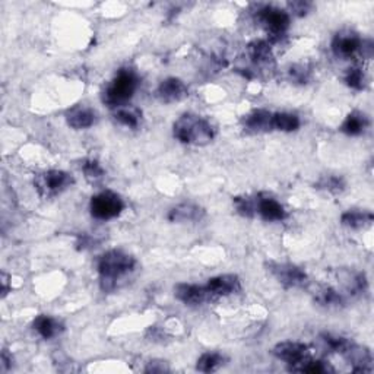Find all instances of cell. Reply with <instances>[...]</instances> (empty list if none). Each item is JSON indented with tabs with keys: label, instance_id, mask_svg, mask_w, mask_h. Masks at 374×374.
<instances>
[{
	"label": "cell",
	"instance_id": "cell-1",
	"mask_svg": "<svg viewBox=\"0 0 374 374\" xmlns=\"http://www.w3.org/2000/svg\"><path fill=\"white\" fill-rule=\"evenodd\" d=\"M136 268V259L123 250H108L100 256L96 270L100 275V287L104 292H111L120 287Z\"/></svg>",
	"mask_w": 374,
	"mask_h": 374
},
{
	"label": "cell",
	"instance_id": "cell-2",
	"mask_svg": "<svg viewBox=\"0 0 374 374\" xmlns=\"http://www.w3.org/2000/svg\"><path fill=\"white\" fill-rule=\"evenodd\" d=\"M173 135L182 144L205 147L213 141L216 130L215 126L205 117L186 113L174 123Z\"/></svg>",
	"mask_w": 374,
	"mask_h": 374
},
{
	"label": "cell",
	"instance_id": "cell-3",
	"mask_svg": "<svg viewBox=\"0 0 374 374\" xmlns=\"http://www.w3.org/2000/svg\"><path fill=\"white\" fill-rule=\"evenodd\" d=\"M139 75L130 68H123L116 73V76L104 88L103 101L113 108L126 106L133 98L137 88H139Z\"/></svg>",
	"mask_w": 374,
	"mask_h": 374
},
{
	"label": "cell",
	"instance_id": "cell-4",
	"mask_svg": "<svg viewBox=\"0 0 374 374\" xmlns=\"http://www.w3.org/2000/svg\"><path fill=\"white\" fill-rule=\"evenodd\" d=\"M247 63L239 66L237 70L249 80L261 76H270L275 70V57L270 44L265 40H254L246 47Z\"/></svg>",
	"mask_w": 374,
	"mask_h": 374
},
{
	"label": "cell",
	"instance_id": "cell-5",
	"mask_svg": "<svg viewBox=\"0 0 374 374\" xmlns=\"http://www.w3.org/2000/svg\"><path fill=\"white\" fill-rule=\"evenodd\" d=\"M75 183L73 177L63 170H49L35 175L34 186L44 199L56 198Z\"/></svg>",
	"mask_w": 374,
	"mask_h": 374
},
{
	"label": "cell",
	"instance_id": "cell-6",
	"mask_svg": "<svg viewBox=\"0 0 374 374\" xmlns=\"http://www.w3.org/2000/svg\"><path fill=\"white\" fill-rule=\"evenodd\" d=\"M256 19L268 31L270 43H280L287 35L291 19L289 15L278 8L262 6L256 12Z\"/></svg>",
	"mask_w": 374,
	"mask_h": 374
},
{
	"label": "cell",
	"instance_id": "cell-7",
	"mask_svg": "<svg viewBox=\"0 0 374 374\" xmlns=\"http://www.w3.org/2000/svg\"><path fill=\"white\" fill-rule=\"evenodd\" d=\"M125 209V202L119 194L106 190L92 196L89 211L95 220L108 221L119 216Z\"/></svg>",
	"mask_w": 374,
	"mask_h": 374
},
{
	"label": "cell",
	"instance_id": "cell-8",
	"mask_svg": "<svg viewBox=\"0 0 374 374\" xmlns=\"http://www.w3.org/2000/svg\"><path fill=\"white\" fill-rule=\"evenodd\" d=\"M268 270L272 277L285 288H301L308 282L307 273L297 265L269 262Z\"/></svg>",
	"mask_w": 374,
	"mask_h": 374
},
{
	"label": "cell",
	"instance_id": "cell-9",
	"mask_svg": "<svg viewBox=\"0 0 374 374\" xmlns=\"http://www.w3.org/2000/svg\"><path fill=\"white\" fill-rule=\"evenodd\" d=\"M174 297L182 301L186 306H202L213 300L212 294L206 288V285H196V284H177L174 287Z\"/></svg>",
	"mask_w": 374,
	"mask_h": 374
},
{
	"label": "cell",
	"instance_id": "cell-10",
	"mask_svg": "<svg viewBox=\"0 0 374 374\" xmlns=\"http://www.w3.org/2000/svg\"><path fill=\"white\" fill-rule=\"evenodd\" d=\"M361 43L363 40L359 37V34L349 30H344L333 37L330 49L338 58L347 61V58H351L352 56L360 53Z\"/></svg>",
	"mask_w": 374,
	"mask_h": 374
},
{
	"label": "cell",
	"instance_id": "cell-11",
	"mask_svg": "<svg viewBox=\"0 0 374 374\" xmlns=\"http://www.w3.org/2000/svg\"><path fill=\"white\" fill-rule=\"evenodd\" d=\"M272 354L278 360L292 367L310 357V348L303 342L285 341V342H280L275 345L272 349Z\"/></svg>",
	"mask_w": 374,
	"mask_h": 374
},
{
	"label": "cell",
	"instance_id": "cell-12",
	"mask_svg": "<svg viewBox=\"0 0 374 374\" xmlns=\"http://www.w3.org/2000/svg\"><path fill=\"white\" fill-rule=\"evenodd\" d=\"M256 215H259L263 221L277 223L287 218L285 208L269 194L259 193L254 196Z\"/></svg>",
	"mask_w": 374,
	"mask_h": 374
},
{
	"label": "cell",
	"instance_id": "cell-13",
	"mask_svg": "<svg viewBox=\"0 0 374 374\" xmlns=\"http://www.w3.org/2000/svg\"><path fill=\"white\" fill-rule=\"evenodd\" d=\"M187 96L189 88L179 77H167V80H164L158 85V88H156V98H158L163 104L179 103Z\"/></svg>",
	"mask_w": 374,
	"mask_h": 374
},
{
	"label": "cell",
	"instance_id": "cell-14",
	"mask_svg": "<svg viewBox=\"0 0 374 374\" xmlns=\"http://www.w3.org/2000/svg\"><path fill=\"white\" fill-rule=\"evenodd\" d=\"M342 357L351 366L354 373H371L373 371V356L367 347L351 342Z\"/></svg>",
	"mask_w": 374,
	"mask_h": 374
},
{
	"label": "cell",
	"instance_id": "cell-15",
	"mask_svg": "<svg viewBox=\"0 0 374 374\" xmlns=\"http://www.w3.org/2000/svg\"><path fill=\"white\" fill-rule=\"evenodd\" d=\"M313 301L328 310H339L345 306V297L335 288L323 284H316L310 288Z\"/></svg>",
	"mask_w": 374,
	"mask_h": 374
},
{
	"label": "cell",
	"instance_id": "cell-16",
	"mask_svg": "<svg viewBox=\"0 0 374 374\" xmlns=\"http://www.w3.org/2000/svg\"><path fill=\"white\" fill-rule=\"evenodd\" d=\"M206 288L212 294L213 299L218 297H228V295L237 294L242 291V281L234 273H224L218 275V277H213L208 281Z\"/></svg>",
	"mask_w": 374,
	"mask_h": 374
},
{
	"label": "cell",
	"instance_id": "cell-17",
	"mask_svg": "<svg viewBox=\"0 0 374 374\" xmlns=\"http://www.w3.org/2000/svg\"><path fill=\"white\" fill-rule=\"evenodd\" d=\"M338 280L344 289L351 297H360L368 289V281L366 273L356 269H341L338 270Z\"/></svg>",
	"mask_w": 374,
	"mask_h": 374
},
{
	"label": "cell",
	"instance_id": "cell-18",
	"mask_svg": "<svg viewBox=\"0 0 374 374\" xmlns=\"http://www.w3.org/2000/svg\"><path fill=\"white\" fill-rule=\"evenodd\" d=\"M243 127L247 133H251V135L272 132L273 130V113L263 110V108L253 110L244 117Z\"/></svg>",
	"mask_w": 374,
	"mask_h": 374
},
{
	"label": "cell",
	"instance_id": "cell-19",
	"mask_svg": "<svg viewBox=\"0 0 374 374\" xmlns=\"http://www.w3.org/2000/svg\"><path fill=\"white\" fill-rule=\"evenodd\" d=\"M206 211L196 204H180L170 209L167 220L170 223H199L205 218Z\"/></svg>",
	"mask_w": 374,
	"mask_h": 374
},
{
	"label": "cell",
	"instance_id": "cell-20",
	"mask_svg": "<svg viewBox=\"0 0 374 374\" xmlns=\"http://www.w3.org/2000/svg\"><path fill=\"white\" fill-rule=\"evenodd\" d=\"M95 111L87 106H76L66 113L68 125L76 130L91 127L95 123Z\"/></svg>",
	"mask_w": 374,
	"mask_h": 374
},
{
	"label": "cell",
	"instance_id": "cell-21",
	"mask_svg": "<svg viewBox=\"0 0 374 374\" xmlns=\"http://www.w3.org/2000/svg\"><path fill=\"white\" fill-rule=\"evenodd\" d=\"M32 329L40 335L43 339H53L63 332L65 326L62 325V322H58L51 316H47V314H40V316L32 322Z\"/></svg>",
	"mask_w": 374,
	"mask_h": 374
},
{
	"label": "cell",
	"instance_id": "cell-22",
	"mask_svg": "<svg viewBox=\"0 0 374 374\" xmlns=\"http://www.w3.org/2000/svg\"><path fill=\"white\" fill-rule=\"evenodd\" d=\"M368 125H370L368 117L359 110H354L345 117V120L339 129L342 133L348 136H360L366 132Z\"/></svg>",
	"mask_w": 374,
	"mask_h": 374
},
{
	"label": "cell",
	"instance_id": "cell-23",
	"mask_svg": "<svg viewBox=\"0 0 374 374\" xmlns=\"http://www.w3.org/2000/svg\"><path fill=\"white\" fill-rule=\"evenodd\" d=\"M374 215L370 211H359V209H349L341 215V224L351 230H361L367 228L373 224Z\"/></svg>",
	"mask_w": 374,
	"mask_h": 374
},
{
	"label": "cell",
	"instance_id": "cell-24",
	"mask_svg": "<svg viewBox=\"0 0 374 374\" xmlns=\"http://www.w3.org/2000/svg\"><path fill=\"white\" fill-rule=\"evenodd\" d=\"M142 110L135 106H122L119 108H114V119L120 125L129 129H137L142 123Z\"/></svg>",
	"mask_w": 374,
	"mask_h": 374
},
{
	"label": "cell",
	"instance_id": "cell-25",
	"mask_svg": "<svg viewBox=\"0 0 374 374\" xmlns=\"http://www.w3.org/2000/svg\"><path fill=\"white\" fill-rule=\"evenodd\" d=\"M318 190L328 192L330 194H341L347 189V182L342 175L338 174H323L314 185Z\"/></svg>",
	"mask_w": 374,
	"mask_h": 374
},
{
	"label": "cell",
	"instance_id": "cell-26",
	"mask_svg": "<svg viewBox=\"0 0 374 374\" xmlns=\"http://www.w3.org/2000/svg\"><path fill=\"white\" fill-rule=\"evenodd\" d=\"M301 126L300 117L292 113H273V130L291 133Z\"/></svg>",
	"mask_w": 374,
	"mask_h": 374
},
{
	"label": "cell",
	"instance_id": "cell-27",
	"mask_svg": "<svg viewBox=\"0 0 374 374\" xmlns=\"http://www.w3.org/2000/svg\"><path fill=\"white\" fill-rule=\"evenodd\" d=\"M291 371H297V373H308V374H328L333 373L335 368L323 360H311V357L306 359L304 361L295 364L289 367Z\"/></svg>",
	"mask_w": 374,
	"mask_h": 374
},
{
	"label": "cell",
	"instance_id": "cell-28",
	"mask_svg": "<svg viewBox=\"0 0 374 374\" xmlns=\"http://www.w3.org/2000/svg\"><path fill=\"white\" fill-rule=\"evenodd\" d=\"M225 363V357L220 352H205L199 357L198 363H196V370L202 373H213L218 368H221Z\"/></svg>",
	"mask_w": 374,
	"mask_h": 374
},
{
	"label": "cell",
	"instance_id": "cell-29",
	"mask_svg": "<svg viewBox=\"0 0 374 374\" xmlns=\"http://www.w3.org/2000/svg\"><path fill=\"white\" fill-rule=\"evenodd\" d=\"M344 81L351 89L363 91V89H366V85H367V76H366V72L363 68L352 66L347 70Z\"/></svg>",
	"mask_w": 374,
	"mask_h": 374
},
{
	"label": "cell",
	"instance_id": "cell-30",
	"mask_svg": "<svg viewBox=\"0 0 374 374\" xmlns=\"http://www.w3.org/2000/svg\"><path fill=\"white\" fill-rule=\"evenodd\" d=\"M320 341L323 342V345L335 354H342L348 349V347L351 345V339L345 338V337H339V335H333V333H323L320 335Z\"/></svg>",
	"mask_w": 374,
	"mask_h": 374
},
{
	"label": "cell",
	"instance_id": "cell-31",
	"mask_svg": "<svg viewBox=\"0 0 374 374\" xmlns=\"http://www.w3.org/2000/svg\"><path fill=\"white\" fill-rule=\"evenodd\" d=\"M81 168L87 177V180L91 183H96V182L103 180V177L106 175V171L101 167V164L98 163L96 160H92V158L84 160Z\"/></svg>",
	"mask_w": 374,
	"mask_h": 374
},
{
	"label": "cell",
	"instance_id": "cell-32",
	"mask_svg": "<svg viewBox=\"0 0 374 374\" xmlns=\"http://www.w3.org/2000/svg\"><path fill=\"white\" fill-rule=\"evenodd\" d=\"M288 80L292 84L306 85L311 80V70L306 65H292L288 69Z\"/></svg>",
	"mask_w": 374,
	"mask_h": 374
},
{
	"label": "cell",
	"instance_id": "cell-33",
	"mask_svg": "<svg viewBox=\"0 0 374 374\" xmlns=\"http://www.w3.org/2000/svg\"><path fill=\"white\" fill-rule=\"evenodd\" d=\"M232 202L237 212L246 216V218H253V216L256 215L254 196H237V198H234Z\"/></svg>",
	"mask_w": 374,
	"mask_h": 374
},
{
	"label": "cell",
	"instance_id": "cell-34",
	"mask_svg": "<svg viewBox=\"0 0 374 374\" xmlns=\"http://www.w3.org/2000/svg\"><path fill=\"white\" fill-rule=\"evenodd\" d=\"M288 8L295 16H306L311 11L313 5L310 2H304V0H299V2H289Z\"/></svg>",
	"mask_w": 374,
	"mask_h": 374
},
{
	"label": "cell",
	"instance_id": "cell-35",
	"mask_svg": "<svg viewBox=\"0 0 374 374\" xmlns=\"http://www.w3.org/2000/svg\"><path fill=\"white\" fill-rule=\"evenodd\" d=\"M164 371H170V368H168L167 363L163 360L149 361L147 368H145V373H164Z\"/></svg>",
	"mask_w": 374,
	"mask_h": 374
},
{
	"label": "cell",
	"instance_id": "cell-36",
	"mask_svg": "<svg viewBox=\"0 0 374 374\" xmlns=\"http://www.w3.org/2000/svg\"><path fill=\"white\" fill-rule=\"evenodd\" d=\"M12 367V356H9L8 351L4 349L2 352V370L8 371Z\"/></svg>",
	"mask_w": 374,
	"mask_h": 374
},
{
	"label": "cell",
	"instance_id": "cell-37",
	"mask_svg": "<svg viewBox=\"0 0 374 374\" xmlns=\"http://www.w3.org/2000/svg\"><path fill=\"white\" fill-rule=\"evenodd\" d=\"M8 281H9V277L4 272L2 273V297H6V294L9 292V287H8Z\"/></svg>",
	"mask_w": 374,
	"mask_h": 374
}]
</instances>
